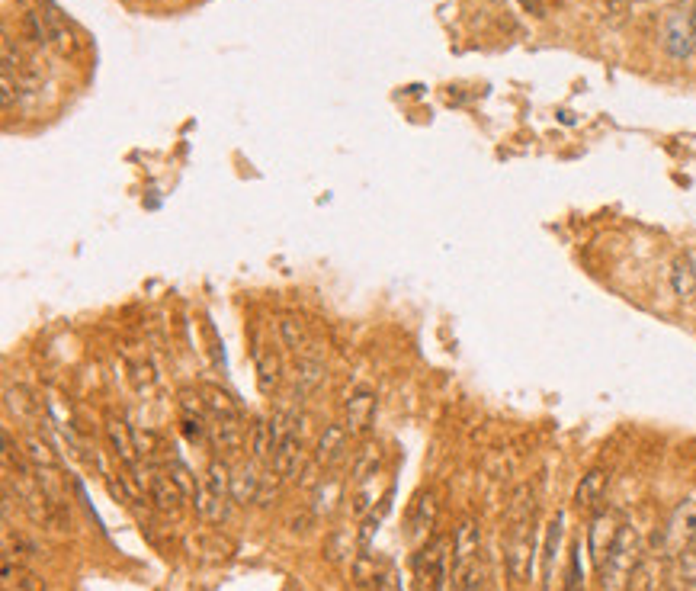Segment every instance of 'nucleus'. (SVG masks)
<instances>
[{"label":"nucleus","instance_id":"obj_2","mask_svg":"<svg viewBox=\"0 0 696 591\" xmlns=\"http://www.w3.org/2000/svg\"><path fill=\"white\" fill-rule=\"evenodd\" d=\"M690 543H696V498H684V502L671 511L668 524H664L661 534H655L648 550H655L664 559H671L684 547H690Z\"/></svg>","mask_w":696,"mask_h":591},{"label":"nucleus","instance_id":"obj_25","mask_svg":"<svg viewBox=\"0 0 696 591\" xmlns=\"http://www.w3.org/2000/svg\"><path fill=\"white\" fill-rule=\"evenodd\" d=\"M193 508H196V514L203 521H209V524H219V521H225L228 518V508H225V498H219L215 495L206 482L203 486L196 489V495H193Z\"/></svg>","mask_w":696,"mask_h":591},{"label":"nucleus","instance_id":"obj_26","mask_svg":"<svg viewBox=\"0 0 696 591\" xmlns=\"http://www.w3.org/2000/svg\"><path fill=\"white\" fill-rule=\"evenodd\" d=\"M36 556H39L36 543H29L20 530L13 534V527L4 524V559H10V563H17V566H29Z\"/></svg>","mask_w":696,"mask_h":591},{"label":"nucleus","instance_id":"obj_10","mask_svg":"<svg viewBox=\"0 0 696 591\" xmlns=\"http://www.w3.org/2000/svg\"><path fill=\"white\" fill-rule=\"evenodd\" d=\"M664 591H696V543H690V547L668 559Z\"/></svg>","mask_w":696,"mask_h":591},{"label":"nucleus","instance_id":"obj_34","mask_svg":"<svg viewBox=\"0 0 696 591\" xmlns=\"http://www.w3.org/2000/svg\"><path fill=\"white\" fill-rule=\"evenodd\" d=\"M167 476L177 482L180 486V492L187 495V498H193L196 495V479H193V473H190V466L187 463H180L177 457H167Z\"/></svg>","mask_w":696,"mask_h":591},{"label":"nucleus","instance_id":"obj_8","mask_svg":"<svg viewBox=\"0 0 696 591\" xmlns=\"http://www.w3.org/2000/svg\"><path fill=\"white\" fill-rule=\"evenodd\" d=\"M308 466V453H305V441H302V434H289L286 441L273 450V457H270V469L276 476H280L283 482H292V479H299L302 476V469Z\"/></svg>","mask_w":696,"mask_h":591},{"label":"nucleus","instance_id":"obj_9","mask_svg":"<svg viewBox=\"0 0 696 591\" xmlns=\"http://www.w3.org/2000/svg\"><path fill=\"white\" fill-rule=\"evenodd\" d=\"M347 447H350V434L344 424H324V431L318 434V441H315V463L324 466V469H331L337 466L340 460L347 457Z\"/></svg>","mask_w":696,"mask_h":591},{"label":"nucleus","instance_id":"obj_38","mask_svg":"<svg viewBox=\"0 0 696 591\" xmlns=\"http://www.w3.org/2000/svg\"><path fill=\"white\" fill-rule=\"evenodd\" d=\"M132 380H135V386L142 389V392H151L154 383H158V373H154L151 363H135V367H132Z\"/></svg>","mask_w":696,"mask_h":591},{"label":"nucleus","instance_id":"obj_4","mask_svg":"<svg viewBox=\"0 0 696 591\" xmlns=\"http://www.w3.org/2000/svg\"><path fill=\"white\" fill-rule=\"evenodd\" d=\"M661 42H664V52L671 58L687 62L696 49V13H687V10L668 13V20L661 26Z\"/></svg>","mask_w":696,"mask_h":591},{"label":"nucleus","instance_id":"obj_23","mask_svg":"<svg viewBox=\"0 0 696 591\" xmlns=\"http://www.w3.org/2000/svg\"><path fill=\"white\" fill-rule=\"evenodd\" d=\"M280 341H283V347H289V351H296V354H308V347H312L308 325L302 322L299 315H283L280 318Z\"/></svg>","mask_w":696,"mask_h":591},{"label":"nucleus","instance_id":"obj_40","mask_svg":"<svg viewBox=\"0 0 696 591\" xmlns=\"http://www.w3.org/2000/svg\"><path fill=\"white\" fill-rule=\"evenodd\" d=\"M459 591H485V563H482V559H478V563L466 572V579H462Z\"/></svg>","mask_w":696,"mask_h":591},{"label":"nucleus","instance_id":"obj_19","mask_svg":"<svg viewBox=\"0 0 696 591\" xmlns=\"http://www.w3.org/2000/svg\"><path fill=\"white\" fill-rule=\"evenodd\" d=\"M209 444L219 453H238L244 444V424L238 421H212L209 424Z\"/></svg>","mask_w":696,"mask_h":591},{"label":"nucleus","instance_id":"obj_6","mask_svg":"<svg viewBox=\"0 0 696 591\" xmlns=\"http://www.w3.org/2000/svg\"><path fill=\"white\" fill-rule=\"evenodd\" d=\"M620 530H623V518L616 511H597L591 518V527H587V550H591V559H594L597 569H600L603 559H607V553L613 550Z\"/></svg>","mask_w":696,"mask_h":591},{"label":"nucleus","instance_id":"obj_18","mask_svg":"<svg viewBox=\"0 0 696 591\" xmlns=\"http://www.w3.org/2000/svg\"><path fill=\"white\" fill-rule=\"evenodd\" d=\"M0 588L4 591H49L42 582V575L29 572L26 566L10 563V559H4V566H0Z\"/></svg>","mask_w":696,"mask_h":591},{"label":"nucleus","instance_id":"obj_20","mask_svg":"<svg viewBox=\"0 0 696 591\" xmlns=\"http://www.w3.org/2000/svg\"><path fill=\"white\" fill-rule=\"evenodd\" d=\"M437 495L433 492H424L421 498L414 502V511H411V540H424L433 524H437Z\"/></svg>","mask_w":696,"mask_h":591},{"label":"nucleus","instance_id":"obj_3","mask_svg":"<svg viewBox=\"0 0 696 591\" xmlns=\"http://www.w3.org/2000/svg\"><path fill=\"white\" fill-rule=\"evenodd\" d=\"M533 553H536L533 518L510 521L507 524V543H504V559H507V575H510V579H514V582H527L530 579Z\"/></svg>","mask_w":696,"mask_h":591},{"label":"nucleus","instance_id":"obj_22","mask_svg":"<svg viewBox=\"0 0 696 591\" xmlns=\"http://www.w3.org/2000/svg\"><path fill=\"white\" fill-rule=\"evenodd\" d=\"M360 547V537L353 527H337L334 534L328 537V543H324V556L331 559V563H347V559H353V553H357Z\"/></svg>","mask_w":696,"mask_h":591},{"label":"nucleus","instance_id":"obj_17","mask_svg":"<svg viewBox=\"0 0 696 591\" xmlns=\"http://www.w3.org/2000/svg\"><path fill=\"white\" fill-rule=\"evenodd\" d=\"M607 482H610V473L603 466L591 469V473H584L578 489H575V508L578 511H594L600 505L603 492H607Z\"/></svg>","mask_w":696,"mask_h":591},{"label":"nucleus","instance_id":"obj_5","mask_svg":"<svg viewBox=\"0 0 696 591\" xmlns=\"http://www.w3.org/2000/svg\"><path fill=\"white\" fill-rule=\"evenodd\" d=\"M450 569V540H433L414 556V575L421 591H437L443 572Z\"/></svg>","mask_w":696,"mask_h":591},{"label":"nucleus","instance_id":"obj_41","mask_svg":"<svg viewBox=\"0 0 696 591\" xmlns=\"http://www.w3.org/2000/svg\"><path fill=\"white\" fill-rule=\"evenodd\" d=\"M17 4L29 13V10H36V4H39V0H17Z\"/></svg>","mask_w":696,"mask_h":591},{"label":"nucleus","instance_id":"obj_24","mask_svg":"<svg viewBox=\"0 0 696 591\" xmlns=\"http://www.w3.org/2000/svg\"><path fill=\"white\" fill-rule=\"evenodd\" d=\"M203 399H206V408H209V418L212 421H238L241 418V408L235 405V399H231L225 389L206 386L203 389Z\"/></svg>","mask_w":696,"mask_h":591},{"label":"nucleus","instance_id":"obj_39","mask_svg":"<svg viewBox=\"0 0 696 591\" xmlns=\"http://www.w3.org/2000/svg\"><path fill=\"white\" fill-rule=\"evenodd\" d=\"M376 591H401V579L392 563H382L379 575H376Z\"/></svg>","mask_w":696,"mask_h":591},{"label":"nucleus","instance_id":"obj_12","mask_svg":"<svg viewBox=\"0 0 696 591\" xmlns=\"http://www.w3.org/2000/svg\"><path fill=\"white\" fill-rule=\"evenodd\" d=\"M664 572H668V559L655 550H645V556L629 575L626 591H658V585H664Z\"/></svg>","mask_w":696,"mask_h":591},{"label":"nucleus","instance_id":"obj_37","mask_svg":"<svg viewBox=\"0 0 696 591\" xmlns=\"http://www.w3.org/2000/svg\"><path fill=\"white\" fill-rule=\"evenodd\" d=\"M4 402H7V412H10V415H17L20 421H33V399H29L23 389H13V386H10Z\"/></svg>","mask_w":696,"mask_h":591},{"label":"nucleus","instance_id":"obj_42","mask_svg":"<svg viewBox=\"0 0 696 591\" xmlns=\"http://www.w3.org/2000/svg\"><path fill=\"white\" fill-rule=\"evenodd\" d=\"M693 302H696V299H693Z\"/></svg>","mask_w":696,"mask_h":591},{"label":"nucleus","instance_id":"obj_33","mask_svg":"<svg viewBox=\"0 0 696 591\" xmlns=\"http://www.w3.org/2000/svg\"><path fill=\"white\" fill-rule=\"evenodd\" d=\"M379 569L382 563L369 550H360V556L353 559V579H357V585H376Z\"/></svg>","mask_w":696,"mask_h":591},{"label":"nucleus","instance_id":"obj_35","mask_svg":"<svg viewBox=\"0 0 696 591\" xmlns=\"http://www.w3.org/2000/svg\"><path fill=\"white\" fill-rule=\"evenodd\" d=\"M206 486L219 495V498H228V489H231V473L228 466L222 460H212L209 469H206Z\"/></svg>","mask_w":696,"mask_h":591},{"label":"nucleus","instance_id":"obj_21","mask_svg":"<svg viewBox=\"0 0 696 591\" xmlns=\"http://www.w3.org/2000/svg\"><path fill=\"white\" fill-rule=\"evenodd\" d=\"M389 495V492H382V473L373 476V479H366L360 482V486H353V498H350V511H353V518H366L369 511L376 508V502H382V498Z\"/></svg>","mask_w":696,"mask_h":591},{"label":"nucleus","instance_id":"obj_13","mask_svg":"<svg viewBox=\"0 0 696 591\" xmlns=\"http://www.w3.org/2000/svg\"><path fill=\"white\" fill-rule=\"evenodd\" d=\"M562 540H565V514L559 511L549 521L543 540V591H552L555 569H559V556H562Z\"/></svg>","mask_w":696,"mask_h":591},{"label":"nucleus","instance_id":"obj_11","mask_svg":"<svg viewBox=\"0 0 696 591\" xmlns=\"http://www.w3.org/2000/svg\"><path fill=\"white\" fill-rule=\"evenodd\" d=\"M324 380H328V367H324L321 357H299L296 370H292V396H296V402H302L312 392H318Z\"/></svg>","mask_w":696,"mask_h":591},{"label":"nucleus","instance_id":"obj_32","mask_svg":"<svg viewBox=\"0 0 696 591\" xmlns=\"http://www.w3.org/2000/svg\"><path fill=\"white\" fill-rule=\"evenodd\" d=\"M23 450H26V457L33 466H58L55 450L49 447V441H42L39 434H26L23 437Z\"/></svg>","mask_w":696,"mask_h":591},{"label":"nucleus","instance_id":"obj_28","mask_svg":"<svg viewBox=\"0 0 696 591\" xmlns=\"http://www.w3.org/2000/svg\"><path fill=\"white\" fill-rule=\"evenodd\" d=\"M247 450H251V460L264 463L273 457V434H270V424L267 418H257L251 424V434H247Z\"/></svg>","mask_w":696,"mask_h":591},{"label":"nucleus","instance_id":"obj_30","mask_svg":"<svg viewBox=\"0 0 696 591\" xmlns=\"http://www.w3.org/2000/svg\"><path fill=\"white\" fill-rule=\"evenodd\" d=\"M257 383L260 392H273L280 383V357L273 351H257Z\"/></svg>","mask_w":696,"mask_h":591},{"label":"nucleus","instance_id":"obj_29","mask_svg":"<svg viewBox=\"0 0 696 591\" xmlns=\"http://www.w3.org/2000/svg\"><path fill=\"white\" fill-rule=\"evenodd\" d=\"M340 492H344V486H340V479H331L324 476L318 486H315V502H312V514L315 518H324V514H331L337 508V498Z\"/></svg>","mask_w":696,"mask_h":591},{"label":"nucleus","instance_id":"obj_14","mask_svg":"<svg viewBox=\"0 0 696 591\" xmlns=\"http://www.w3.org/2000/svg\"><path fill=\"white\" fill-rule=\"evenodd\" d=\"M260 479H264V473L257 469V460H247V463L235 466V469H231L228 498L235 505H254L257 502V492H260Z\"/></svg>","mask_w":696,"mask_h":591},{"label":"nucleus","instance_id":"obj_1","mask_svg":"<svg viewBox=\"0 0 696 591\" xmlns=\"http://www.w3.org/2000/svg\"><path fill=\"white\" fill-rule=\"evenodd\" d=\"M642 556H645V543L639 537L636 524L623 521V530H620V537H616L613 550L600 563V588L603 591H626L629 575Z\"/></svg>","mask_w":696,"mask_h":591},{"label":"nucleus","instance_id":"obj_31","mask_svg":"<svg viewBox=\"0 0 696 591\" xmlns=\"http://www.w3.org/2000/svg\"><path fill=\"white\" fill-rule=\"evenodd\" d=\"M671 290L680 299H696V270L690 261H677L671 267Z\"/></svg>","mask_w":696,"mask_h":591},{"label":"nucleus","instance_id":"obj_7","mask_svg":"<svg viewBox=\"0 0 696 591\" xmlns=\"http://www.w3.org/2000/svg\"><path fill=\"white\" fill-rule=\"evenodd\" d=\"M373 415H376V392L360 386L344 399V421L340 424H344L350 437H363L369 431V424H373Z\"/></svg>","mask_w":696,"mask_h":591},{"label":"nucleus","instance_id":"obj_27","mask_svg":"<svg viewBox=\"0 0 696 591\" xmlns=\"http://www.w3.org/2000/svg\"><path fill=\"white\" fill-rule=\"evenodd\" d=\"M379 469H382V450H379V444H363V450L357 453V460H353L350 482H353V486H360V482L379 476Z\"/></svg>","mask_w":696,"mask_h":591},{"label":"nucleus","instance_id":"obj_15","mask_svg":"<svg viewBox=\"0 0 696 591\" xmlns=\"http://www.w3.org/2000/svg\"><path fill=\"white\" fill-rule=\"evenodd\" d=\"M183 495L180 492V486L170 476H164V473H151L148 476V502L158 508L161 514H170V518H177L180 514V505H183Z\"/></svg>","mask_w":696,"mask_h":591},{"label":"nucleus","instance_id":"obj_36","mask_svg":"<svg viewBox=\"0 0 696 591\" xmlns=\"http://www.w3.org/2000/svg\"><path fill=\"white\" fill-rule=\"evenodd\" d=\"M283 486L286 482L280 479L273 473V469H267L264 473V479H260V492H257V502L254 505H260V508H270L276 498H280V492H283Z\"/></svg>","mask_w":696,"mask_h":591},{"label":"nucleus","instance_id":"obj_16","mask_svg":"<svg viewBox=\"0 0 696 591\" xmlns=\"http://www.w3.org/2000/svg\"><path fill=\"white\" fill-rule=\"evenodd\" d=\"M106 441H110V450L116 453L119 463H126L129 469L138 466V457H142V453H138V447H135V431L129 428L126 421L116 418V415L106 418Z\"/></svg>","mask_w":696,"mask_h":591}]
</instances>
